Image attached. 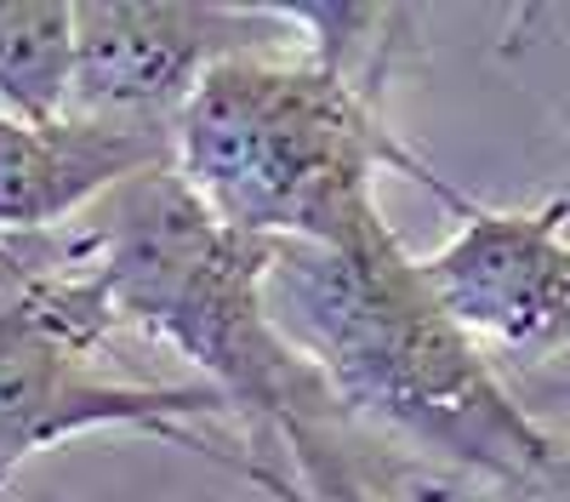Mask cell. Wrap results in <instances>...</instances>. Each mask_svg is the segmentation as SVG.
Listing matches in <instances>:
<instances>
[{"mask_svg": "<svg viewBox=\"0 0 570 502\" xmlns=\"http://www.w3.org/2000/svg\"><path fill=\"white\" fill-rule=\"evenodd\" d=\"M268 308L279 332L314 360L343 423H365L497 485L559 474V440L456 326L389 217L343 246H279Z\"/></svg>", "mask_w": 570, "mask_h": 502, "instance_id": "1", "label": "cell"}, {"mask_svg": "<svg viewBox=\"0 0 570 502\" xmlns=\"http://www.w3.org/2000/svg\"><path fill=\"white\" fill-rule=\"evenodd\" d=\"M383 69H354L308 52H263L223 63L177 115V171L228 228L274 246H343L383 223L376 177L400 171L468 200L416 160L383 120Z\"/></svg>", "mask_w": 570, "mask_h": 502, "instance_id": "2", "label": "cell"}, {"mask_svg": "<svg viewBox=\"0 0 570 502\" xmlns=\"http://www.w3.org/2000/svg\"><path fill=\"white\" fill-rule=\"evenodd\" d=\"M86 246L120 326L177 348L217 388L263 451L292 423H343L314 360L279 332L268 308L274 240L228 228L177 166L142 171L86 217Z\"/></svg>", "mask_w": 570, "mask_h": 502, "instance_id": "3", "label": "cell"}, {"mask_svg": "<svg viewBox=\"0 0 570 502\" xmlns=\"http://www.w3.org/2000/svg\"><path fill=\"white\" fill-rule=\"evenodd\" d=\"M303 29L285 7H212V0H86L75 7V98L69 115L160 120L195 104V91L240 58L292 52Z\"/></svg>", "mask_w": 570, "mask_h": 502, "instance_id": "4", "label": "cell"}, {"mask_svg": "<svg viewBox=\"0 0 570 502\" xmlns=\"http://www.w3.org/2000/svg\"><path fill=\"white\" fill-rule=\"evenodd\" d=\"M456 235L422 257L428 286L485 354L553 360L570 348V235L564 200L456 206Z\"/></svg>", "mask_w": 570, "mask_h": 502, "instance_id": "5", "label": "cell"}, {"mask_svg": "<svg viewBox=\"0 0 570 502\" xmlns=\"http://www.w3.org/2000/svg\"><path fill=\"white\" fill-rule=\"evenodd\" d=\"M160 166H177V126L160 120L0 115V240L80 223L120 183Z\"/></svg>", "mask_w": 570, "mask_h": 502, "instance_id": "6", "label": "cell"}, {"mask_svg": "<svg viewBox=\"0 0 570 502\" xmlns=\"http://www.w3.org/2000/svg\"><path fill=\"white\" fill-rule=\"evenodd\" d=\"M75 98V7L0 0V115L52 120Z\"/></svg>", "mask_w": 570, "mask_h": 502, "instance_id": "7", "label": "cell"}, {"mask_svg": "<svg viewBox=\"0 0 570 502\" xmlns=\"http://www.w3.org/2000/svg\"><path fill=\"white\" fill-rule=\"evenodd\" d=\"M234 474H246L274 502H394L348 456L343 423H292L263 451H240Z\"/></svg>", "mask_w": 570, "mask_h": 502, "instance_id": "8", "label": "cell"}]
</instances>
